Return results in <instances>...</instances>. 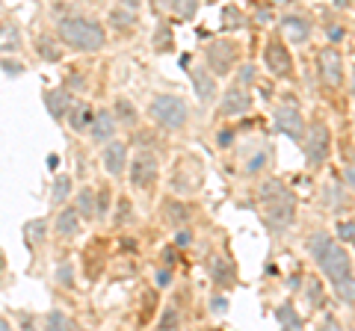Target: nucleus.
Listing matches in <instances>:
<instances>
[{
    "label": "nucleus",
    "mask_w": 355,
    "mask_h": 331,
    "mask_svg": "<svg viewBox=\"0 0 355 331\" xmlns=\"http://www.w3.org/2000/svg\"><path fill=\"white\" fill-rule=\"evenodd\" d=\"M77 213H80L83 219H92V216H98V210H95V189L83 186V193L77 195Z\"/></svg>",
    "instance_id": "obj_20"
},
{
    "label": "nucleus",
    "mask_w": 355,
    "mask_h": 331,
    "mask_svg": "<svg viewBox=\"0 0 355 331\" xmlns=\"http://www.w3.org/2000/svg\"><path fill=\"white\" fill-rule=\"evenodd\" d=\"M275 319H279L281 328H299L302 325V319H299V314H296V308L290 302L279 305V310H275Z\"/></svg>",
    "instance_id": "obj_18"
},
{
    "label": "nucleus",
    "mask_w": 355,
    "mask_h": 331,
    "mask_svg": "<svg viewBox=\"0 0 355 331\" xmlns=\"http://www.w3.org/2000/svg\"><path fill=\"white\" fill-rule=\"evenodd\" d=\"M27 231H30V237H36V243H39V239H42V234H45V219H39V222H30Z\"/></svg>",
    "instance_id": "obj_32"
},
{
    "label": "nucleus",
    "mask_w": 355,
    "mask_h": 331,
    "mask_svg": "<svg viewBox=\"0 0 355 331\" xmlns=\"http://www.w3.org/2000/svg\"><path fill=\"white\" fill-rule=\"evenodd\" d=\"M68 186H72L68 175H59V178H56V184H54V202H63V198L68 195Z\"/></svg>",
    "instance_id": "obj_27"
},
{
    "label": "nucleus",
    "mask_w": 355,
    "mask_h": 331,
    "mask_svg": "<svg viewBox=\"0 0 355 331\" xmlns=\"http://www.w3.org/2000/svg\"><path fill=\"white\" fill-rule=\"evenodd\" d=\"M101 163H104V172L118 178L125 172V163H127V148L122 142H107L104 154H101Z\"/></svg>",
    "instance_id": "obj_13"
},
{
    "label": "nucleus",
    "mask_w": 355,
    "mask_h": 331,
    "mask_svg": "<svg viewBox=\"0 0 355 331\" xmlns=\"http://www.w3.org/2000/svg\"><path fill=\"white\" fill-rule=\"evenodd\" d=\"M21 47V33L15 24H0V51H18Z\"/></svg>",
    "instance_id": "obj_17"
},
{
    "label": "nucleus",
    "mask_w": 355,
    "mask_h": 331,
    "mask_svg": "<svg viewBox=\"0 0 355 331\" xmlns=\"http://www.w3.org/2000/svg\"><path fill=\"white\" fill-rule=\"evenodd\" d=\"M263 63H266V68H270L275 77H290L293 74V59H290L288 47H284L281 42H270V45H266Z\"/></svg>",
    "instance_id": "obj_11"
},
{
    "label": "nucleus",
    "mask_w": 355,
    "mask_h": 331,
    "mask_svg": "<svg viewBox=\"0 0 355 331\" xmlns=\"http://www.w3.org/2000/svg\"><path fill=\"white\" fill-rule=\"evenodd\" d=\"M136 3H140V0H125V6H131V9H136Z\"/></svg>",
    "instance_id": "obj_38"
},
{
    "label": "nucleus",
    "mask_w": 355,
    "mask_h": 331,
    "mask_svg": "<svg viewBox=\"0 0 355 331\" xmlns=\"http://www.w3.org/2000/svg\"><path fill=\"white\" fill-rule=\"evenodd\" d=\"M89 122H92V109L86 104L74 107L72 113H68V125H72V130H77V134H83V127H89Z\"/></svg>",
    "instance_id": "obj_19"
},
{
    "label": "nucleus",
    "mask_w": 355,
    "mask_h": 331,
    "mask_svg": "<svg viewBox=\"0 0 355 331\" xmlns=\"http://www.w3.org/2000/svg\"><path fill=\"white\" fill-rule=\"evenodd\" d=\"M157 172H160V163H157V157L151 151H142V154H136L131 160V180H133V186H140V189L154 186Z\"/></svg>",
    "instance_id": "obj_9"
},
{
    "label": "nucleus",
    "mask_w": 355,
    "mask_h": 331,
    "mask_svg": "<svg viewBox=\"0 0 355 331\" xmlns=\"http://www.w3.org/2000/svg\"><path fill=\"white\" fill-rule=\"evenodd\" d=\"M45 323H47V328H74V323L63 314V310H51Z\"/></svg>",
    "instance_id": "obj_26"
},
{
    "label": "nucleus",
    "mask_w": 355,
    "mask_h": 331,
    "mask_svg": "<svg viewBox=\"0 0 355 331\" xmlns=\"http://www.w3.org/2000/svg\"><path fill=\"white\" fill-rule=\"evenodd\" d=\"M211 310L213 314H225V310H228V296H213L211 299Z\"/></svg>",
    "instance_id": "obj_31"
},
{
    "label": "nucleus",
    "mask_w": 355,
    "mask_h": 331,
    "mask_svg": "<svg viewBox=\"0 0 355 331\" xmlns=\"http://www.w3.org/2000/svg\"><path fill=\"white\" fill-rule=\"evenodd\" d=\"M243 83H255V65H243L240 68V74H237V86H243Z\"/></svg>",
    "instance_id": "obj_30"
},
{
    "label": "nucleus",
    "mask_w": 355,
    "mask_h": 331,
    "mask_svg": "<svg viewBox=\"0 0 355 331\" xmlns=\"http://www.w3.org/2000/svg\"><path fill=\"white\" fill-rule=\"evenodd\" d=\"M39 51H42L47 59H59V51H51V42H47V39H42V45H39Z\"/></svg>",
    "instance_id": "obj_34"
},
{
    "label": "nucleus",
    "mask_w": 355,
    "mask_h": 331,
    "mask_svg": "<svg viewBox=\"0 0 355 331\" xmlns=\"http://www.w3.org/2000/svg\"><path fill=\"white\" fill-rule=\"evenodd\" d=\"M193 89H195V98H199L202 104H213L216 101V74L211 68H193Z\"/></svg>",
    "instance_id": "obj_12"
},
{
    "label": "nucleus",
    "mask_w": 355,
    "mask_h": 331,
    "mask_svg": "<svg viewBox=\"0 0 355 331\" xmlns=\"http://www.w3.org/2000/svg\"><path fill=\"white\" fill-rule=\"evenodd\" d=\"M56 278H63V284L72 287V284H74V281H72V266H63V269L56 273Z\"/></svg>",
    "instance_id": "obj_35"
},
{
    "label": "nucleus",
    "mask_w": 355,
    "mask_h": 331,
    "mask_svg": "<svg viewBox=\"0 0 355 331\" xmlns=\"http://www.w3.org/2000/svg\"><path fill=\"white\" fill-rule=\"evenodd\" d=\"M89 130H92V139L95 142H107V139H113V134H116V118H113V113H98V116H92V122H89Z\"/></svg>",
    "instance_id": "obj_15"
},
{
    "label": "nucleus",
    "mask_w": 355,
    "mask_h": 331,
    "mask_svg": "<svg viewBox=\"0 0 355 331\" xmlns=\"http://www.w3.org/2000/svg\"><path fill=\"white\" fill-rule=\"evenodd\" d=\"M352 98H355V74H352Z\"/></svg>",
    "instance_id": "obj_39"
},
{
    "label": "nucleus",
    "mask_w": 355,
    "mask_h": 331,
    "mask_svg": "<svg viewBox=\"0 0 355 331\" xmlns=\"http://www.w3.org/2000/svg\"><path fill=\"white\" fill-rule=\"evenodd\" d=\"M116 109H118V118H122V122H127V125H133V122H136V109H133V104L127 107V101H118Z\"/></svg>",
    "instance_id": "obj_28"
},
{
    "label": "nucleus",
    "mask_w": 355,
    "mask_h": 331,
    "mask_svg": "<svg viewBox=\"0 0 355 331\" xmlns=\"http://www.w3.org/2000/svg\"><path fill=\"white\" fill-rule=\"evenodd\" d=\"M3 68H6V74H21V65L18 63H3Z\"/></svg>",
    "instance_id": "obj_36"
},
{
    "label": "nucleus",
    "mask_w": 355,
    "mask_h": 331,
    "mask_svg": "<svg viewBox=\"0 0 355 331\" xmlns=\"http://www.w3.org/2000/svg\"><path fill=\"white\" fill-rule=\"evenodd\" d=\"M272 125H275L279 134L293 139V142H296V139L302 142V136H305V118L299 113V107H279L272 113Z\"/></svg>",
    "instance_id": "obj_8"
},
{
    "label": "nucleus",
    "mask_w": 355,
    "mask_h": 331,
    "mask_svg": "<svg viewBox=\"0 0 355 331\" xmlns=\"http://www.w3.org/2000/svg\"><path fill=\"white\" fill-rule=\"evenodd\" d=\"M261 202H263V213L266 222L272 231H288L296 219V195L290 193L281 180H270L261 189Z\"/></svg>",
    "instance_id": "obj_2"
},
{
    "label": "nucleus",
    "mask_w": 355,
    "mask_h": 331,
    "mask_svg": "<svg viewBox=\"0 0 355 331\" xmlns=\"http://www.w3.org/2000/svg\"><path fill=\"white\" fill-rule=\"evenodd\" d=\"M237 56H240V51H237V45L231 42V39H216V42H211L207 51H204L207 68H211L216 77L231 74L234 65H237Z\"/></svg>",
    "instance_id": "obj_5"
},
{
    "label": "nucleus",
    "mask_w": 355,
    "mask_h": 331,
    "mask_svg": "<svg viewBox=\"0 0 355 331\" xmlns=\"http://www.w3.org/2000/svg\"><path fill=\"white\" fill-rule=\"evenodd\" d=\"M317 74L325 86L338 89L343 83V56L334 47H323L317 54Z\"/></svg>",
    "instance_id": "obj_7"
},
{
    "label": "nucleus",
    "mask_w": 355,
    "mask_h": 331,
    "mask_svg": "<svg viewBox=\"0 0 355 331\" xmlns=\"http://www.w3.org/2000/svg\"><path fill=\"white\" fill-rule=\"evenodd\" d=\"M338 237L343 243H355V222H338Z\"/></svg>",
    "instance_id": "obj_29"
},
{
    "label": "nucleus",
    "mask_w": 355,
    "mask_h": 331,
    "mask_svg": "<svg viewBox=\"0 0 355 331\" xmlns=\"http://www.w3.org/2000/svg\"><path fill=\"white\" fill-rule=\"evenodd\" d=\"M211 273L216 284H231V269L222 266V257H211Z\"/></svg>",
    "instance_id": "obj_25"
},
{
    "label": "nucleus",
    "mask_w": 355,
    "mask_h": 331,
    "mask_svg": "<svg viewBox=\"0 0 355 331\" xmlns=\"http://www.w3.org/2000/svg\"><path fill=\"white\" fill-rule=\"evenodd\" d=\"M113 24L118 27V30H133V24H136V15H133V9L131 6H125V9H113Z\"/></svg>",
    "instance_id": "obj_23"
},
{
    "label": "nucleus",
    "mask_w": 355,
    "mask_h": 331,
    "mask_svg": "<svg viewBox=\"0 0 355 331\" xmlns=\"http://www.w3.org/2000/svg\"><path fill=\"white\" fill-rule=\"evenodd\" d=\"M56 33L68 47L86 51V54L101 51V47L107 45L104 27L98 21H89V18H63V21L56 24Z\"/></svg>",
    "instance_id": "obj_3"
},
{
    "label": "nucleus",
    "mask_w": 355,
    "mask_h": 331,
    "mask_svg": "<svg viewBox=\"0 0 355 331\" xmlns=\"http://www.w3.org/2000/svg\"><path fill=\"white\" fill-rule=\"evenodd\" d=\"M252 109V95L246 92L243 86H231V89H225V95H222V101H219V113L225 118H237V116H246Z\"/></svg>",
    "instance_id": "obj_10"
},
{
    "label": "nucleus",
    "mask_w": 355,
    "mask_h": 331,
    "mask_svg": "<svg viewBox=\"0 0 355 331\" xmlns=\"http://www.w3.org/2000/svg\"><path fill=\"white\" fill-rule=\"evenodd\" d=\"M332 284H334V293H338L343 302H355V278H352V273L338 278V281H332Z\"/></svg>",
    "instance_id": "obj_22"
},
{
    "label": "nucleus",
    "mask_w": 355,
    "mask_h": 331,
    "mask_svg": "<svg viewBox=\"0 0 355 331\" xmlns=\"http://www.w3.org/2000/svg\"><path fill=\"white\" fill-rule=\"evenodd\" d=\"M45 101H47V109H51L54 118H63L68 113V95L65 92H47Z\"/></svg>",
    "instance_id": "obj_21"
},
{
    "label": "nucleus",
    "mask_w": 355,
    "mask_h": 331,
    "mask_svg": "<svg viewBox=\"0 0 355 331\" xmlns=\"http://www.w3.org/2000/svg\"><path fill=\"white\" fill-rule=\"evenodd\" d=\"M178 323V310H166V317L160 319V328H172Z\"/></svg>",
    "instance_id": "obj_33"
},
{
    "label": "nucleus",
    "mask_w": 355,
    "mask_h": 331,
    "mask_svg": "<svg viewBox=\"0 0 355 331\" xmlns=\"http://www.w3.org/2000/svg\"><path fill=\"white\" fill-rule=\"evenodd\" d=\"M178 12V18H184V21H190V18L195 15V9H199V0H172V6Z\"/></svg>",
    "instance_id": "obj_24"
},
{
    "label": "nucleus",
    "mask_w": 355,
    "mask_h": 331,
    "mask_svg": "<svg viewBox=\"0 0 355 331\" xmlns=\"http://www.w3.org/2000/svg\"><path fill=\"white\" fill-rule=\"evenodd\" d=\"M148 116L166 130H181L190 122V109H186L184 98H178V95H157L148 104Z\"/></svg>",
    "instance_id": "obj_4"
},
{
    "label": "nucleus",
    "mask_w": 355,
    "mask_h": 331,
    "mask_svg": "<svg viewBox=\"0 0 355 331\" xmlns=\"http://www.w3.org/2000/svg\"><path fill=\"white\" fill-rule=\"evenodd\" d=\"M151 6H154V9H169L172 0H151Z\"/></svg>",
    "instance_id": "obj_37"
},
{
    "label": "nucleus",
    "mask_w": 355,
    "mask_h": 331,
    "mask_svg": "<svg viewBox=\"0 0 355 331\" xmlns=\"http://www.w3.org/2000/svg\"><path fill=\"white\" fill-rule=\"evenodd\" d=\"M80 231V213L77 210H59L56 216V234L59 237H74Z\"/></svg>",
    "instance_id": "obj_16"
},
{
    "label": "nucleus",
    "mask_w": 355,
    "mask_h": 331,
    "mask_svg": "<svg viewBox=\"0 0 355 331\" xmlns=\"http://www.w3.org/2000/svg\"><path fill=\"white\" fill-rule=\"evenodd\" d=\"M284 36H288L290 45H305V42L311 39V24H308V18H302V15L284 18Z\"/></svg>",
    "instance_id": "obj_14"
},
{
    "label": "nucleus",
    "mask_w": 355,
    "mask_h": 331,
    "mask_svg": "<svg viewBox=\"0 0 355 331\" xmlns=\"http://www.w3.org/2000/svg\"><path fill=\"white\" fill-rule=\"evenodd\" d=\"M308 255L317 260L320 273L329 281H338L352 273V260L347 255V248L341 243H334L332 234H325V231H314L308 237Z\"/></svg>",
    "instance_id": "obj_1"
},
{
    "label": "nucleus",
    "mask_w": 355,
    "mask_h": 331,
    "mask_svg": "<svg viewBox=\"0 0 355 331\" xmlns=\"http://www.w3.org/2000/svg\"><path fill=\"white\" fill-rule=\"evenodd\" d=\"M302 145H305V157H308L311 166H323L325 157H329V148H332V134L323 122H314L302 136Z\"/></svg>",
    "instance_id": "obj_6"
}]
</instances>
